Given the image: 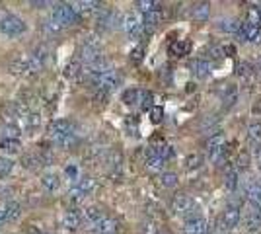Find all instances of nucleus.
I'll list each match as a JSON object with an SVG mask.
<instances>
[{
	"mask_svg": "<svg viewBox=\"0 0 261 234\" xmlns=\"http://www.w3.org/2000/svg\"><path fill=\"white\" fill-rule=\"evenodd\" d=\"M252 112H254V114H261V98H258V100H256V104H254Z\"/></svg>",
	"mask_w": 261,
	"mask_h": 234,
	"instance_id": "nucleus-51",
	"label": "nucleus"
},
{
	"mask_svg": "<svg viewBox=\"0 0 261 234\" xmlns=\"http://www.w3.org/2000/svg\"><path fill=\"white\" fill-rule=\"evenodd\" d=\"M207 233H209V225L201 217H191L183 225V234H207Z\"/></svg>",
	"mask_w": 261,
	"mask_h": 234,
	"instance_id": "nucleus-13",
	"label": "nucleus"
},
{
	"mask_svg": "<svg viewBox=\"0 0 261 234\" xmlns=\"http://www.w3.org/2000/svg\"><path fill=\"white\" fill-rule=\"evenodd\" d=\"M33 234H41V233H33Z\"/></svg>",
	"mask_w": 261,
	"mask_h": 234,
	"instance_id": "nucleus-57",
	"label": "nucleus"
},
{
	"mask_svg": "<svg viewBox=\"0 0 261 234\" xmlns=\"http://www.w3.org/2000/svg\"><path fill=\"white\" fill-rule=\"evenodd\" d=\"M65 174H67V176L71 178V180H72V182H74V184H76V182L80 180V178H78V170H76L74 166H67V170H65Z\"/></svg>",
	"mask_w": 261,
	"mask_h": 234,
	"instance_id": "nucleus-46",
	"label": "nucleus"
},
{
	"mask_svg": "<svg viewBox=\"0 0 261 234\" xmlns=\"http://www.w3.org/2000/svg\"><path fill=\"white\" fill-rule=\"evenodd\" d=\"M117 231H119V223L115 219H111V217H103L92 229L94 234H115Z\"/></svg>",
	"mask_w": 261,
	"mask_h": 234,
	"instance_id": "nucleus-16",
	"label": "nucleus"
},
{
	"mask_svg": "<svg viewBox=\"0 0 261 234\" xmlns=\"http://www.w3.org/2000/svg\"><path fill=\"white\" fill-rule=\"evenodd\" d=\"M10 193H12V189H10V187H0V199H8V197H10Z\"/></svg>",
	"mask_w": 261,
	"mask_h": 234,
	"instance_id": "nucleus-50",
	"label": "nucleus"
},
{
	"mask_svg": "<svg viewBox=\"0 0 261 234\" xmlns=\"http://www.w3.org/2000/svg\"><path fill=\"white\" fill-rule=\"evenodd\" d=\"M143 51H144V49H143V45H139V47H137V49H135V51H133V53H131V59L139 63V61L143 59Z\"/></svg>",
	"mask_w": 261,
	"mask_h": 234,
	"instance_id": "nucleus-48",
	"label": "nucleus"
},
{
	"mask_svg": "<svg viewBox=\"0 0 261 234\" xmlns=\"http://www.w3.org/2000/svg\"><path fill=\"white\" fill-rule=\"evenodd\" d=\"M105 100H107V92H97L94 96L95 106H105Z\"/></svg>",
	"mask_w": 261,
	"mask_h": 234,
	"instance_id": "nucleus-47",
	"label": "nucleus"
},
{
	"mask_svg": "<svg viewBox=\"0 0 261 234\" xmlns=\"http://www.w3.org/2000/svg\"><path fill=\"white\" fill-rule=\"evenodd\" d=\"M20 148V139H0V152L4 154H18Z\"/></svg>",
	"mask_w": 261,
	"mask_h": 234,
	"instance_id": "nucleus-23",
	"label": "nucleus"
},
{
	"mask_svg": "<svg viewBox=\"0 0 261 234\" xmlns=\"http://www.w3.org/2000/svg\"><path fill=\"white\" fill-rule=\"evenodd\" d=\"M82 69H84L82 61L76 57V59H72L71 63L65 67V76L67 78H78V76H82Z\"/></svg>",
	"mask_w": 261,
	"mask_h": 234,
	"instance_id": "nucleus-25",
	"label": "nucleus"
},
{
	"mask_svg": "<svg viewBox=\"0 0 261 234\" xmlns=\"http://www.w3.org/2000/svg\"><path fill=\"white\" fill-rule=\"evenodd\" d=\"M123 25V20L119 16V12H115L113 8H101L97 12V27L99 29H113Z\"/></svg>",
	"mask_w": 261,
	"mask_h": 234,
	"instance_id": "nucleus-8",
	"label": "nucleus"
},
{
	"mask_svg": "<svg viewBox=\"0 0 261 234\" xmlns=\"http://www.w3.org/2000/svg\"><path fill=\"white\" fill-rule=\"evenodd\" d=\"M203 164H205V158H203L201 154H189V156L185 158V168H187L189 172H193V170H201Z\"/></svg>",
	"mask_w": 261,
	"mask_h": 234,
	"instance_id": "nucleus-35",
	"label": "nucleus"
},
{
	"mask_svg": "<svg viewBox=\"0 0 261 234\" xmlns=\"http://www.w3.org/2000/svg\"><path fill=\"white\" fill-rule=\"evenodd\" d=\"M248 23H254V25H260L261 23V16H260V10H258V6H254V8H250L248 10Z\"/></svg>",
	"mask_w": 261,
	"mask_h": 234,
	"instance_id": "nucleus-41",
	"label": "nucleus"
},
{
	"mask_svg": "<svg viewBox=\"0 0 261 234\" xmlns=\"http://www.w3.org/2000/svg\"><path fill=\"white\" fill-rule=\"evenodd\" d=\"M41 186L45 187L47 191H57V189L61 187V180H59L57 174H45V176L41 178Z\"/></svg>",
	"mask_w": 261,
	"mask_h": 234,
	"instance_id": "nucleus-33",
	"label": "nucleus"
},
{
	"mask_svg": "<svg viewBox=\"0 0 261 234\" xmlns=\"http://www.w3.org/2000/svg\"><path fill=\"white\" fill-rule=\"evenodd\" d=\"M72 8L76 10L78 16H88L95 10H99V2L94 0H80V2H72Z\"/></svg>",
	"mask_w": 261,
	"mask_h": 234,
	"instance_id": "nucleus-21",
	"label": "nucleus"
},
{
	"mask_svg": "<svg viewBox=\"0 0 261 234\" xmlns=\"http://www.w3.org/2000/svg\"><path fill=\"white\" fill-rule=\"evenodd\" d=\"M94 189H95V180L94 178H80V180L72 186L69 197H71L72 201H80V199L88 197Z\"/></svg>",
	"mask_w": 261,
	"mask_h": 234,
	"instance_id": "nucleus-9",
	"label": "nucleus"
},
{
	"mask_svg": "<svg viewBox=\"0 0 261 234\" xmlns=\"http://www.w3.org/2000/svg\"><path fill=\"white\" fill-rule=\"evenodd\" d=\"M14 168V162L8 156H0V178H6Z\"/></svg>",
	"mask_w": 261,
	"mask_h": 234,
	"instance_id": "nucleus-39",
	"label": "nucleus"
},
{
	"mask_svg": "<svg viewBox=\"0 0 261 234\" xmlns=\"http://www.w3.org/2000/svg\"><path fill=\"white\" fill-rule=\"evenodd\" d=\"M209 53H211V57L213 59H222L224 57V53H226V49L220 45H213L211 49H209Z\"/></svg>",
	"mask_w": 261,
	"mask_h": 234,
	"instance_id": "nucleus-45",
	"label": "nucleus"
},
{
	"mask_svg": "<svg viewBox=\"0 0 261 234\" xmlns=\"http://www.w3.org/2000/svg\"><path fill=\"white\" fill-rule=\"evenodd\" d=\"M25 29H27V23H25L22 18H18V16L10 14V12H6V14H4V18L0 20V31H2V33H6V35L16 37V35H22V33H25Z\"/></svg>",
	"mask_w": 261,
	"mask_h": 234,
	"instance_id": "nucleus-5",
	"label": "nucleus"
},
{
	"mask_svg": "<svg viewBox=\"0 0 261 234\" xmlns=\"http://www.w3.org/2000/svg\"><path fill=\"white\" fill-rule=\"evenodd\" d=\"M4 211H6V221H18L20 215H22V207L18 203H14V201H8L4 205Z\"/></svg>",
	"mask_w": 261,
	"mask_h": 234,
	"instance_id": "nucleus-34",
	"label": "nucleus"
},
{
	"mask_svg": "<svg viewBox=\"0 0 261 234\" xmlns=\"http://www.w3.org/2000/svg\"><path fill=\"white\" fill-rule=\"evenodd\" d=\"M177 184H179V178L175 172H162L160 174V186L162 187L174 189V187H177Z\"/></svg>",
	"mask_w": 261,
	"mask_h": 234,
	"instance_id": "nucleus-29",
	"label": "nucleus"
},
{
	"mask_svg": "<svg viewBox=\"0 0 261 234\" xmlns=\"http://www.w3.org/2000/svg\"><path fill=\"white\" fill-rule=\"evenodd\" d=\"M256 162H258V168L261 170V144L256 148Z\"/></svg>",
	"mask_w": 261,
	"mask_h": 234,
	"instance_id": "nucleus-52",
	"label": "nucleus"
},
{
	"mask_svg": "<svg viewBox=\"0 0 261 234\" xmlns=\"http://www.w3.org/2000/svg\"><path fill=\"white\" fill-rule=\"evenodd\" d=\"M248 164H250V154L248 152H240L236 160V170H246Z\"/></svg>",
	"mask_w": 261,
	"mask_h": 234,
	"instance_id": "nucleus-43",
	"label": "nucleus"
},
{
	"mask_svg": "<svg viewBox=\"0 0 261 234\" xmlns=\"http://www.w3.org/2000/svg\"><path fill=\"white\" fill-rule=\"evenodd\" d=\"M246 195H248V203H250V207L261 209V182H254V184H250L248 189H246Z\"/></svg>",
	"mask_w": 261,
	"mask_h": 234,
	"instance_id": "nucleus-19",
	"label": "nucleus"
},
{
	"mask_svg": "<svg viewBox=\"0 0 261 234\" xmlns=\"http://www.w3.org/2000/svg\"><path fill=\"white\" fill-rule=\"evenodd\" d=\"M51 18L59 23L61 27L74 25V23H78V20H80V16H78L76 10L72 8V4H57L55 10H53V16H51Z\"/></svg>",
	"mask_w": 261,
	"mask_h": 234,
	"instance_id": "nucleus-4",
	"label": "nucleus"
},
{
	"mask_svg": "<svg viewBox=\"0 0 261 234\" xmlns=\"http://www.w3.org/2000/svg\"><path fill=\"white\" fill-rule=\"evenodd\" d=\"M22 164H24V168L27 170H31V172H37V170H41L43 166H49V156L45 154H37V152H31V154H25L24 158H22Z\"/></svg>",
	"mask_w": 261,
	"mask_h": 234,
	"instance_id": "nucleus-12",
	"label": "nucleus"
},
{
	"mask_svg": "<svg viewBox=\"0 0 261 234\" xmlns=\"http://www.w3.org/2000/svg\"><path fill=\"white\" fill-rule=\"evenodd\" d=\"M47 133L49 139L53 140V142H57L59 146H72L78 140L76 127L69 119H55V121H51Z\"/></svg>",
	"mask_w": 261,
	"mask_h": 234,
	"instance_id": "nucleus-1",
	"label": "nucleus"
},
{
	"mask_svg": "<svg viewBox=\"0 0 261 234\" xmlns=\"http://www.w3.org/2000/svg\"><path fill=\"white\" fill-rule=\"evenodd\" d=\"M248 140H250V144H254L256 148L261 144V121H254V123L248 127Z\"/></svg>",
	"mask_w": 261,
	"mask_h": 234,
	"instance_id": "nucleus-24",
	"label": "nucleus"
},
{
	"mask_svg": "<svg viewBox=\"0 0 261 234\" xmlns=\"http://www.w3.org/2000/svg\"><path fill=\"white\" fill-rule=\"evenodd\" d=\"M189 16L195 22H207L209 16H211V4L209 2H195L191 6Z\"/></svg>",
	"mask_w": 261,
	"mask_h": 234,
	"instance_id": "nucleus-15",
	"label": "nucleus"
},
{
	"mask_svg": "<svg viewBox=\"0 0 261 234\" xmlns=\"http://www.w3.org/2000/svg\"><path fill=\"white\" fill-rule=\"evenodd\" d=\"M238 74L240 76H248L250 74V65H240L238 67Z\"/></svg>",
	"mask_w": 261,
	"mask_h": 234,
	"instance_id": "nucleus-49",
	"label": "nucleus"
},
{
	"mask_svg": "<svg viewBox=\"0 0 261 234\" xmlns=\"http://www.w3.org/2000/svg\"><path fill=\"white\" fill-rule=\"evenodd\" d=\"M141 96H143V90H137V88H131L123 94V102L127 106H141Z\"/></svg>",
	"mask_w": 261,
	"mask_h": 234,
	"instance_id": "nucleus-31",
	"label": "nucleus"
},
{
	"mask_svg": "<svg viewBox=\"0 0 261 234\" xmlns=\"http://www.w3.org/2000/svg\"><path fill=\"white\" fill-rule=\"evenodd\" d=\"M195 201H193V197L187 195V193H177V195H174V199H172V211L175 213V215H179V217H189L195 213Z\"/></svg>",
	"mask_w": 261,
	"mask_h": 234,
	"instance_id": "nucleus-6",
	"label": "nucleus"
},
{
	"mask_svg": "<svg viewBox=\"0 0 261 234\" xmlns=\"http://www.w3.org/2000/svg\"><path fill=\"white\" fill-rule=\"evenodd\" d=\"M121 27L125 29V33H127L129 37H139V35L143 33L144 23L137 14H127V16L123 18V25H121Z\"/></svg>",
	"mask_w": 261,
	"mask_h": 234,
	"instance_id": "nucleus-11",
	"label": "nucleus"
},
{
	"mask_svg": "<svg viewBox=\"0 0 261 234\" xmlns=\"http://www.w3.org/2000/svg\"><path fill=\"white\" fill-rule=\"evenodd\" d=\"M2 223H6V211H4V207H0V225Z\"/></svg>",
	"mask_w": 261,
	"mask_h": 234,
	"instance_id": "nucleus-53",
	"label": "nucleus"
},
{
	"mask_svg": "<svg viewBox=\"0 0 261 234\" xmlns=\"http://www.w3.org/2000/svg\"><path fill=\"white\" fill-rule=\"evenodd\" d=\"M144 166L150 170V172H162L164 170V166H166V160H162L152 148L148 150V154H146V160H144Z\"/></svg>",
	"mask_w": 261,
	"mask_h": 234,
	"instance_id": "nucleus-22",
	"label": "nucleus"
},
{
	"mask_svg": "<svg viewBox=\"0 0 261 234\" xmlns=\"http://www.w3.org/2000/svg\"><path fill=\"white\" fill-rule=\"evenodd\" d=\"M162 117H164V110H162V108L154 106V108L150 110V119H152L154 123H160V121H162Z\"/></svg>",
	"mask_w": 261,
	"mask_h": 234,
	"instance_id": "nucleus-44",
	"label": "nucleus"
},
{
	"mask_svg": "<svg viewBox=\"0 0 261 234\" xmlns=\"http://www.w3.org/2000/svg\"><path fill=\"white\" fill-rule=\"evenodd\" d=\"M189 49H191L189 41H175V43L170 45V55H174V57H183V55L189 53Z\"/></svg>",
	"mask_w": 261,
	"mask_h": 234,
	"instance_id": "nucleus-32",
	"label": "nucleus"
},
{
	"mask_svg": "<svg viewBox=\"0 0 261 234\" xmlns=\"http://www.w3.org/2000/svg\"><path fill=\"white\" fill-rule=\"evenodd\" d=\"M80 217H82V221H84V225L92 231L95 225L105 217L103 215V211L99 209V207H86V209H82V213H80Z\"/></svg>",
	"mask_w": 261,
	"mask_h": 234,
	"instance_id": "nucleus-14",
	"label": "nucleus"
},
{
	"mask_svg": "<svg viewBox=\"0 0 261 234\" xmlns=\"http://www.w3.org/2000/svg\"><path fill=\"white\" fill-rule=\"evenodd\" d=\"M236 100H238V88L236 86H234V84L224 86V90H222V102H224V108H232Z\"/></svg>",
	"mask_w": 261,
	"mask_h": 234,
	"instance_id": "nucleus-27",
	"label": "nucleus"
},
{
	"mask_svg": "<svg viewBox=\"0 0 261 234\" xmlns=\"http://www.w3.org/2000/svg\"><path fill=\"white\" fill-rule=\"evenodd\" d=\"M80 225H82V217H80V213H76V211H67L65 215H63V229L65 231H78L80 229Z\"/></svg>",
	"mask_w": 261,
	"mask_h": 234,
	"instance_id": "nucleus-18",
	"label": "nucleus"
},
{
	"mask_svg": "<svg viewBox=\"0 0 261 234\" xmlns=\"http://www.w3.org/2000/svg\"><path fill=\"white\" fill-rule=\"evenodd\" d=\"M207 154L213 164L224 162L226 158V139L224 135H211V139L207 140Z\"/></svg>",
	"mask_w": 261,
	"mask_h": 234,
	"instance_id": "nucleus-3",
	"label": "nucleus"
},
{
	"mask_svg": "<svg viewBox=\"0 0 261 234\" xmlns=\"http://www.w3.org/2000/svg\"><path fill=\"white\" fill-rule=\"evenodd\" d=\"M240 209H238L236 205H228L224 213H222V217L218 219V234H224V231H232V229H236L238 223H240Z\"/></svg>",
	"mask_w": 261,
	"mask_h": 234,
	"instance_id": "nucleus-7",
	"label": "nucleus"
},
{
	"mask_svg": "<svg viewBox=\"0 0 261 234\" xmlns=\"http://www.w3.org/2000/svg\"><path fill=\"white\" fill-rule=\"evenodd\" d=\"M238 39H240V41H246V43H261V25H254V23L244 22L240 25Z\"/></svg>",
	"mask_w": 261,
	"mask_h": 234,
	"instance_id": "nucleus-10",
	"label": "nucleus"
},
{
	"mask_svg": "<svg viewBox=\"0 0 261 234\" xmlns=\"http://www.w3.org/2000/svg\"><path fill=\"white\" fill-rule=\"evenodd\" d=\"M121 74H119L115 69H107L103 70V72H97L94 74L92 78H90V82L95 86V90L97 92H111V90H115L119 84H121Z\"/></svg>",
	"mask_w": 261,
	"mask_h": 234,
	"instance_id": "nucleus-2",
	"label": "nucleus"
},
{
	"mask_svg": "<svg viewBox=\"0 0 261 234\" xmlns=\"http://www.w3.org/2000/svg\"><path fill=\"white\" fill-rule=\"evenodd\" d=\"M162 18H164V10L162 8H158V10H154V12H150V14H144V20L143 23L146 27H150V29H154L158 23L162 22Z\"/></svg>",
	"mask_w": 261,
	"mask_h": 234,
	"instance_id": "nucleus-28",
	"label": "nucleus"
},
{
	"mask_svg": "<svg viewBox=\"0 0 261 234\" xmlns=\"http://www.w3.org/2000/svg\"><path fill=\"white\" fill-rule=\"evenodd\" d=\"M211 63L209 61H205V59H195V61H191V72H193V76H197V78H207L209 74H211Z\"/></svg>",
	"mask_w": 261,
	"mask_h": 234,
	"instance_id": "nucleus-20",
	"label": "nucleus"
},
{
	"mask_svg": "<svg viewBox=\"0 0 261 234\" xmlns=\"http://www.w3.org/2000/svg\"><path fill=\"white\" fill-rule=\"evenodd\" d=\"M0 133H2V139H20V129L16 125H4Z\"/></svg>",
	"mask_w": 261,
	"mask_h": 234,
	"instance_id": "nucleus-38",
	"label": "nucleus"
},
{
	"mask_svg": "<svg viewBox=\"0 0 261 234\" xmlns=\"http://www.w3.org/2000/svg\"><path fill=\"white\" fill-rule=\"evenodd\" d=\"M261 229V209H252L246 213V231L248 233H258Z\"/></svg>",
	"mask_w": 261,
	"mask_h": 234,
	"instance_id": "nucleus-17",
	"label": "nucleus"
},
{
	"mask_svg": "<svg viewBox=\"0 0 261 234\" xmlns=\"http://www.w3.org/2000/svg\"><path fill=\"white\" fill-rule=\"evenodd\" d=\"M240 184V174H238L236 168H230L228 172H226V176H224V186L228 191H234Z\"/></svg>",
	"mask_w": 261,
	"mask_h": 234,
	"instance_id": "nucleus-30",
	"label": "nucleus"
},
{
	"mask_svg": "<svg viewBox=\"0 0 261 234\" xmlns=\"http://www.w3.org/2000/svg\"><path fill=\"white\" fill-rule=\"evenodd\" d=\"M49 2H31V6H35V8H41V6H47Z\"/></svg>",
	"mask_w": 261,
	"mask_h": 234,
	"instance_id": "nucleus-54",
	"label": "nucleus"
},
{
	"mask_svg": "<svg viewBox=\"0 0 261 234\" xmlns=\"http://www.w3.org/2000/svg\"><path fill=\"white\" fill-rule=\"evenodd\" d=\"M240 25L242 23H238V20H234V18H224V20H218V23H216V27L224 33H238Z\"/></svg>",
	"mask_w": 261,
	"mask_h": 234,
	"instance_id": "nucleus-26",
	"label": "nucleus"
},
{
	"mask_svg": "<svg viewBox=\"0 0 261 234\" xmlns=\"http://www.w3.org/2000/svg\"><path fill=\"white\" fill-rule=\"evenodd\" d=\"M160 234H170V233H160Z\"/></svg>",
	"mask_w": 261,
	"mask_h": 234,
	"instance_id": "nucleus-56",
	"label": "nucleus"
},
{
	"mask_svg": "<svg viewBox=\"0 0 261 234\" xmlns=\"http://www.w3.org/2000/svg\"><path fill=\"white\" fill-rule=\"evenodd\" d=\"M258 10H260V16H261V2L258 4Z\"/></svg>",
	"mask_w": 261,
	"mask_h": 234,
	"instance_id": "nucleus-55",
	"label": "nucleus"
},
{
	"mask_svg": "<svg viewBox=\"0 0 261 234\" xmlns=\"http://www.w3.org/2000/svg\"><path fill=\"white\" fill-rule=\"evenodd\" d=\"M137 8H139L143 14H150V12L158 10V8H162V4H160V2H154V0H139V2H137Z\"/></svg>",
	"mask_w": 261,
	"mask_h": 234,
	"instance_id": "nucleus-36",
	"label": "nucleus"
},
{
	"mask_svg": "<svg viewBox=\"0 0 261 234\" xmlns=\"http://www.w3.org/2000/svg\"><path fill=\"white\" fill-rule=\"evenodd\" d=\"M139 108H143V110H152L154 106H152V94L143 90V96H141V106Z\"/></svg>",
	"mask_w": 261,
	"mask_h": 234,
	"instance_id": "nucleus-42",
	"label": "nucleus"
},
{
	"mask_svg": "<svg viewBox=\"0 0 261 234\" xmlns=\"http://www.w3.org/2000/svg\"><path fill=\"white\" fill-rule=\"evenodd\" d=\"M141 234H160V231H158V227L152 219H146L141 225Z\"/></svg>",
	"mask_w": 261,
	"mask_h": 234,
	"instance_id": "nucleus-40",
	"label": "nucleus"
},
{
	"mask_svg": "<svg viewBox=\"0 0 261 234\" xmlns=\"http://www.w3.org/2000/svg\"><path fill=\"white\" fill-rule=\"evenodd\" d=\"M41 29L45 31V35H57L61 31V25L55 22L53 18H47V20H43V23H41Z\"/></svg>",
	"mask_w": 261,
	"mask_h": 234,
	"instance_id": "nucleus-37",
	"label": "nucleus"
}]
</instances>
